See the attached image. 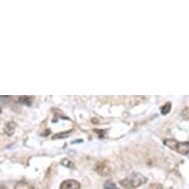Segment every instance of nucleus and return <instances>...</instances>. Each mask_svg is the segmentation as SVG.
Wrapping results in <instances>:
<instances>
[{"label":"nucleus","mask_w":189,"mask_h":189,"mask_svg":"<svg viewBox=\"0 0 189 189\" xmlns=\"http://www.w3.org/2000/svg\"><path fill=\"white\" fill-rule=\"evenodd\" d=\"M146 182V178L144 175H142L141 173H132L128 178L124 179V180L121 182V184L124 185L126 188L134 189V188L143 185Z\"/></svg>","instance_id":"obj_1"},{"label":"nucleus","mask_w":189,"mask_h":189,"mask_svg":"<svg viewBox=\"0 0 189 189\" xmlns=\"http://www.w3.org/2000/svg\"><path fill=\"white\" fill-rule=\"evenodd\" d=\"M163 144L168 146L169 149L172 150L181 154H188L189 153V142H185V143H180L175 140L171 139H166L163 141Z\"/></svg>","instance_id":"obj_2"},{"label":"nucleus","mask_w":189,"mask_h":189,"mask_svg":"<svg viewBox=\"0 0 189 189\" xmlns=\"http://www.w3.org/2000/svg\"><path fill=\"white\" fill-rule=\"evenodd\" d=\"M111 166L110 163L106 162V160H102V162H98L95 164V171L101 176H109L111 174Z\"/></svg>","instance_id":"obj_3"},{"label":"nucleus","mask_w":189,"mask_h":189,"mask_svg":"<svg viewBox=\"0 0 189 189\" xmlns=\"http://www.w3.org/2000/svg\"><path fill=\"white\" fill-rule=\"evenodd\" d=\"M80 187H81L80 183L73 179H68V180L63 181L60 186V189H80Z\"/></svg>","instance_id":"obj_4"},{"label":"nucleus","mask_w":189,"mask_h":189,"mask_svg":"<svg viewBox=\"0 0 189 189\" xmlns=\"http://www.w3.org/2000/svg\"><path fill=\"white\" fill-rule=\"evenodd\" d=\"M14 189H34V187L26 181H19L15 184Z\"/></svg>","instance_id":"obj_5"},{"label":"nucleus","mask_w":189,"mask_h":189,"mask_svg":"<svg viewBox=\"0 0 189 189\" xmlns=\"http://www.w3.org/2000/svg\"><path fill=\"white\" fill-rule=\"evenodd\" d=\"M15 128H16L15 123L9 122L8 124H6L5 129H4V131H5V133H6V134H8L9 136H11V135H13L14 131H15Z\"/></svg>","instance_id":"obj_6"},{"label":"nucleus","mask_w":189,"mask_h":189,"mask_svg":"<svg viewBox=\"0 0 189 189\" xmlns=\"http://www.w3.org/2000/svg\"><path fill=\"white\" fill-rule=\"evenodd\" d=\"M171 109V103H166L165 105H163L162 108H160V111H162V115H166L169 113Z\"/></svg>","instance_id":"obj_7"},{"label":"nucleus","mask_w":189,"mask_h":189,"mask_svg":"<svg viewBox=\"0 0 189 189\" xmlns=\"http://www.w3.org/2000/svg\"><path fill=\"white\" fill-rule=\"evenodd\" d=\"M104 189H119V188L117 187V185L114 182L108 180L104 183Z\"/></svg>","instance_id":"obj_8"},{"label":"nucleus","mask_w":189,"mask_h":189,"mask_svg":"<svg viewBox=\"0 0 189 189\" xmlns=\"http://www.w3.org/2000/svg\"><path fill=\"white\" fill-rule=\"evenodd\" d=\"M70 134V131L68 132H64V133H59L56 134L53 137V139H60V138H67V137H68Z\"/></svg>","instance_id":"obj_9"},{"label":"nucleus","mask_w":189,"mask_h":189,"mask_svg":"<svg viewBox=\"0 0 189 189\" xmlns=\"http://www.w3.org/2000/svg\"><path fill=\"white\" fill-rule=\"evenodd\" d=\"M181 116L184 118V119L189 120V107L184 108V110L181 112Z\"/></svg>","instance_id":"obj_10"},{"label":"nucleus","mask_w":189,"mask_h":189,"mask_svg":"<svg viewBox=\"0 0 189 189\" xmlns=\"http://www.w3.org/2000/svg\"><path fill=\"white\" fill-rule=\"evenodd\" d=\"M21 102L22 103H25L27 104V105H31V103H32V99L30 97H27V96H24V97H21Z\"/></svg>","instance_id":"obj_11"},{"label":"nucleus","mask_w":189,"mask_h":189,"mask_svg":"<svg viewBox=\"0 0 189 189\" xmlns=\"http://www.w3.org/2000/svg\"><path fill=\"white\" fill-rule=\"evenodd\" d=\"M0 189H7V187L4 185H0Z\"/></svg>","instance_id":"obj_12"}]
</instances>
